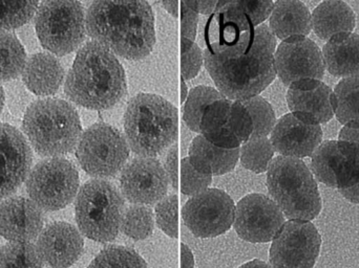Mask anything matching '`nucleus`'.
I'll return each instance as SVG.
<instances>
[{
	"label": "nucleus",
	"instance_id": "f257e3e1",
	"mask_svg": "<svg viewBox=\"0 0 359 268\" xmlns=\"http://www.w3.org/2000/svg\"><path fill=\"white\" fill-rule=\"evenodd\" d=\"M86 31L97 43L126 60H141L156 43L155 14L147 1H94Z\"/></svg>",
	"mask_w": 359,
	"mask_h": 268
},
{
	"label": "nucleus",
	"instance_id": "f03ea898",
	"mask_svg": "<svg viewBox=\"0 0 359 268\" xmlns=\"http://www.w3.org/2000/svg\"><path fill=\"white\" fill-rule=\"evenodd\" d=\"M276 37L268 25H259L250 50L236 58H223L205 48L204 64L219 92L229 100L259 96L276 77Z\"/></svg>",
	"mask_w": 359,
	"mask_h": 268
},
{
	"label": "nucleus",
	"instance_id": "7ed1b4c3",
	"mask_svg": "<svg viewBox=\"0 0 359 268\" xmlns=\"http://www.w3.org/2000/svg\"><path fill=\"white\" fill-rule=\"evenodd\" d=\"M65 90L79 106L107 111L128 92L126 71L111 50L97 42H88L76 55Z\"/></svg>",
	"mask_w": 359,
	"mask_h": 268
},
{
	"label": "nucleus",
	"instance_id": "20e7f679",
	"mask_svg": "<svg viewBox=\"0 0 359 268\" xmlns=\"http://www.w3.org/2000/svg\"><path fill=\"white\" fill-rule=\"evenodd\" d=\"M124 132L132 151L155 157L178 137V109L163 97L141 92L126 106Z\"/></svg>",
	"mask_w": 359,
	"mask_h": 268
},
{
	"label": "nucleus",
	"instance_id": "39448f33",
	"mask_svg": "<svg viewBox=\"0 0 359 268\" xmlns=\"http://www.w3.org/2000/svg\"><path fill=\"white\" fill-rule=\"evenodd\" d=\"M267 188L273 202L290 220L311 221L322 211L318 183L299 158H273L268 168Z\"/></svg>",
	"mask_w": 359,
	"mask_h": 268
},
{
	"label": "nucleus",
	"instance_id": "423d86ee",
	"mask_svg": "<svg viewBox=\"0 0 359 268\" xmlns=\"http://www.w3.org/2000/svg\"><path fill=\"white\" fill-rule=\"evenodd\" d=\"M23 129L34 149L43 156H59L75 149L82 135L77 111L67 101L46 99L33 103Z\"/></svg>",
	"mask_w": 359,
	"mask_h": 268
},
{
	"label": "nucleus",
	"instance_id": "0eeeda50",
	"mask_svg": "<svg viewBox=\"0 0 359 268\" xmlns=\"http://www.w3.org/2000/svg\"><path fill=\"white\" fill-rule=\"evenodd\" d=\"M124 210L123 195L105 179L86 181L76 198V221L80 232L101 244L117 238Z\"/></svg>",
	"mask_w": 359,
	"mask_h": 268
},
{
	"label": "nucleus",
	"instance_id": "6e6552de",
	"mask_svg": "<svg viewBox=\"0 0 359 268\" xmlns=\"http://www.w3.org/2000/svg\"><path fill=\"white\" fill-rule=\"evenodd\" d=\"M35 25L41 45L57 56L71 54L86 39V13L78 1L42 2Z\"/></svg>",
	"mask_w": 359,
	"mask_h": 268
},
{
	"label": "nucleus",
	"instance_id": "1a4fd4ad",
	"mask_svg": "<svg viewBox=\"0 0 359 268\" xmlns=\"http://www.w3.org/2000/svg\"><path fill=\"white\" fill-rule=\"evenodd\" d=\"M76 155L88 175L107 178L123 170L130 156V146L117 128L97 123L82 134Z\"/></svg>",
	"mask_w": 359,
	"mask_h": 268
},
{
	"label": "nucleus",
	"instance_id": "9d476101",
	"mask_svg": "<svg viewBox=\"0 0 359 268\" xmlns=\"http://www.w3.org/2000/svg\"><path fill=\"white\" fill-rule=\"evenodd\" d=\"M79 183L75 166L65 158L54 157L36 164L27 177V190L38 208L54 212L73 202Z\"/></svg>",
	"mask_w": 359,
	"mask_h": 268
},
{
	"label": "nucleus",
	"instance_id": "9b49d317",
	"mask_svg": "<svg viewBox=\"0 0 359 268\" xmlns=\"http://www.w3.org/2000/svg\"><path fill=\"white\" fill-rule=\"evenodd\" d=\"M255 29L236 1L222 0L205 25L206 50L223 58L243 56L252 45Z\"/></svg>",
	"mask_w": 359,
	"mask_h": 268
},
{
	"label": "nucleus",
	"instance_id": "f8f14e48",
	"mask_svg": "<svg viewBox=\"0 0 359 268\" xmlns=\"http://www.w3.org/2000/svg\"><path fill=\"white\" fill-rule=\"evenodd\" d=\"M322 237L310 221L284 223L270 248L272 268H313L320 255Z\"/></svg>",
	"mask_w": 359,
	"mask_h": 268
},
{
	"label": "nucleus",
	"instance_id": "ddd939ff",
	"mask_svg": "<svg viewBox=\"0 0 359 268\" xmlns=\"http://www.w3.org/2000/svg\"><path fill=\"white\" fill-rule=\"evenodd\" d=\"M236 206L225 192L207 189L192 196L182 216L189 231L198 238H213L226 233L233 225Z\"/></svg>",
	"mask_w": 359,
	"mask_h": 268
},
{
	"label": "nucleus",
	"instance_id": "4468645a",
	"mask_svg": "<svg viewBox=\"0 0 359 268\" xmlns=\"http://www.w3.org/2000/svg\"><path fill=\"white\" fill-rule=\"evenodd\" d=\"M285 223L278 204L263 194H249L236 206L233 227L238 237L251 244L272 241Z\"/></svg>",
	"mask_w": 359,
	"mask_h": 268
},
{
	"label": "nucleus",
	"instance_id": "2eb2a0df",
	"mask_svg": "<svg viewBox=\"0 0 359 268\" xmlns=\"http://www.w3.org/2000/svg\"><path fill=\"white\" fill-rule=\"evenodd\" d=\"M311 170L320 183L347 189L359 181V146L344 141H326L312 154Z\"/></svg>",
	"mask_w": 359,
	"mask_h": 268
},
{
	"label": "nucleus",
	"instance_id": "dca6fc26",
	"mask_svg": "<svg viewBox=\"0 0 359 268\" xmlns=\"http://www.w3.org/2000/svg\"><path fill=\"white\" fill-rule=\"evenodd\" d=\"M274 66L280 81L290 87L303 80L324 78V57L316 42L303 36L284 40L274 52Z\"/></svg>",
	"mask_w": 359,
	"mask_h": 268
},
{
	"label": "nucleus",
	"instance_id": "f3484780",
	"mask_svg": "<svg viewBox=\"0 0 359 268\" xmlns=\"http://www.w3.org/2000/svg\"><path fill=\"white\" fill-rule=\"evenodd\" d=\"M168 175L159 160L154 157L134 158L124 167L120 176L122 195L134 204H158L168 190Z\"/></svg>",
	"mask_w": 359,
	"mask_h": 268
},
{
	"label": "nucleus",
	"instance_id": "a211bd4d",
	"mask_svg": "<svg viewBox=\"0 0 359 268\" xmlns=\"http://www.w3.org/2000/svg\"><path fill=\"white\" fill-rule=\"evenodd\" d=\"M32 150L20 132L0 124V199L14 194L29 174Z\"/></svg>",
	"mask_w": 359,
	"mask_h": 268
},
{
	"label": "nucleus",
	"instance_id": "6ab92c4d",
	"mask_svg": "<svg viewBox=\"0 0 359 268\" xmlns=\"http://www.w3.org/2000/svg\"><path fill=\"white\" fill-rule=\"evenodd\" d=\"M270 135L276 152L299 160L312 156L323 141L320 125L299 119L293 113L280 118Z\"/></svg>",
	"mask_w": 359,
	"mask_h": 268
},
{
	"label": "nucleus",
	"instance_id": "aec40b11",
	"mask_svg": "<svg viewBox=\"0 0 359 268\" xmlns=\"http://www.w3.org/2000/svg\"><path fill=\"white\" fill-rule=\"evenodd\" d=\"M83 248V238L74 225L55 223L41 232L36 248L48 267L67 268L80 258Z\"/></svg>",
	"mask_w": 359,
	"mask_h": 268
},
{
	"label": "nucleus",
	"instance_id": "412c9836",
	"mask_svg": "<svg viewBox=\"0 0 359 268\" xmlns=\"http://www.w3.org/2000/svg\"><path fill=\"white\" fill-rule=\"evenodd\" d=\"M333 90L320 80H303L289 87L287 103L291 113L311 123L325 124L334 117L331 94Z\"/></svg>",
	"mask_w": 359,
	"mask_h": 268
},
{
	"label": "nucleus",
	"instance_id": "4be33fe9",
	"mask_svg": "<svg viewBox=\"0 0 359 268\" xmlns=\"http://www.w3.org/2000/svg\"><path fill=\"white\" fill-rule=\"evenodd\" d=\"M43 225L41 211L31 200L13 197L0 204V235L13 242H29Z\"/></svg>",
	"mask_w": 359,
	"mask_h": 268
},
{
	"label": "nucleus",
	"instance_id": "5701e85b",
	"mask_svg": "<svg viewBox=\"0 0 359 268\" xmlns=\"http://www.w3.org/2000/svg\"><path fill=\"white\" fill-rule=\"evenodd\" d=\"M240 158V148L225 149L213 145L202 135L194 137L189 147L188 160L203 174L223 175L236 168Z\"/></svg>",
	"mask_w": 359,
	"mask_h": 268
},
{
	"label": "nucleus",
	"instance_id": "b1692460",
	"mask_svg": "<svg viewBox=\"0 0 359 268\" xmlns=\"http://www.w3.org/2000/svg\"><path fill=\"white\" fill-rule=\"evenodd\" d=\"M325 66L335 77H359V35L344 33L331 38L323 48Z\"/></svg>",
	"mask_w": 359,
	"mask_h": 268
},
{
	"label": "nucleus",
	"instance_id": "393cba45",
	"mask_svg": "<svg viewBox=\"0 0 359 268\" xmlns=\"http://www.w3.org/2000/svg\"><path fill=\"white\" fill-rule=\"evenodd\" d=\"M65 69L58 59L46 52L34 55L25 63L22 79L25 86L37 96H52L58 92Z\"/></svg>",
	"mask_w": 359,
	"mask_h": 268
},
{
	"label": "nucleus",
	"instance_id": "a878e982",
	"mask_svg": "<svg viewBox=\"0 0 359 268\" xmlns=\"http://www.w3.org/2000/svg\"><path fill=\"white\" fill-rule=\"evenodd\" d=\"M269 27L278 39L309 35L312 29V16L309 8L301 1L280 0L274 2L270 15Z\"/></svg>",
	"mask_w": 359,
	"mask_h": 268
},
{
	"label": "nucleus",
	"instance_id": "bb28decb",
	"mask_svg": "<svg viewBox=\"0 0 359 268\" xmlns=\"http://www.w3.org/2000/svg\"><path fill=\"white\" fill-rule=\"evenodd\" d=\"M312 27L322 40L334 36L352 33L356 25L355 14L349 4L344 1H324L314 8Z\"/></svg>",
	"mask_w": 359,
	"mask_h": 268
},
{
	"label": "nucleus",
	"instance_id": "cd10ccee",
	"mask_svg": "<svg viewBox=\"0 0 359 268\" xmlns=\"http://www.w3.org/2000/svg\"><path fill=\"white\" fill-rule=\"evenodd\" d=\"M229 99L209 105L201 119L200 134L213 145L225 149H236L242 145L232 130Z\"/></svg>",
	"mask_w": 359,
	"mask_h": 268
},
{
	"label": "nucleus",
	"instance_id": "c85d7f7f",
	"mask_svg": "<svg viewBox=\"0 0 359 268\" xmlns=\"http://www.w3.org/2000/svg\"><path fill=\"white\" fill-rule=\"evenodd\" d=\"M331 105L339 123L359 127V77L339 81L331 94Z\"/></svg>",
	"mask_w": 359,
	"mask_h": 268
},
{
	"label": "nucleus",
	"instance_id": "c756f323",
	"mask_svg": "<svg viewBox=\"0 0 359 268\" xmlns=\"http://www.w3.org/2000/svg\"><path fill=\"white\" fill-rule=\"evenodd\" d=\"M224 99L225 96L213 87L202 85L192 88L184 105L183 120L187 127L200 134L201 119L207 107Z\"/></svg>",
	"mask_w": 359,
	"mask_h": 268
},
{
	"label": "nucleus",
	"instance_id": "7c9ffc66",
	"mask_svg": "<svg viewBox=\"0 0 359 268\" xmlns=\"http://www.w3.org/2000/svg\"><path fill=\"white\" fill-rule=\"evenodd\" d=\"M27 54L12 34L0 31V81L16 79L25 69Z\"/></svg>",
	"mask_w": 359,
	"mask_h": 268
},
{
	"label": "nucleus",
	"instance_id": "2f4dec72",
	"mask_svg": "<svg viewBox=\"0 0 359 268\" xmlns=\"http://www.w3.org/2000/svg\"><path fill=\"white\" fill-rule=\"evenodd\" d=\"M274 150L268 137L250 139L240 148V160L247 170L257 174L266 172L273 160Z\"/></svg>",
	"mask_w": 359,
	"mask_h": 268
},
{
	"label": "nucleus",
	"instance_id": "473e14b6",
	"mask_svg": "<svg viewBox=\"0 0 359 268\" xmlns=\"http://www.w3.org/2000/svg\"><path fill=\"white\" fill-rule=\"evenodd\" d=\"M155 218L151 209L135 204L124 210L121 221L122 233L134 240H144L153 234Z\"/></svg>",
	"mask_w": 359,
	"mask_h": 268
},
{
	"label": "nucleus",
	"instance_id": "72a5a7b5",
	"mask_svg": "<svg viewBox=\"0 0 359 268\" xmlns=\"http://www.w3.org/2000/svg\"><path fill=\"white\" fill-rule=\"evenodd\" d=\"M0 268H43V265L33 244L11 242L0 248Z\"/></svg>",
	"mask_w": 359,
	"mask_h": 268
},
{
	"label": "nucleus",
	"instance_id": "f704fd0d",
	"mask_svg": "<svg viewBox=\"0 0 359 268\" xmlns=\"http://www.w3.org/2000/svg\"><path fill=\"white\" fill-rule=\"evenodd\" d=\"M88 268H149L144 259L133 248L111 246L101 251Z\"/></svg>",
	"mask_w": 359,
	"mask_h": 268
},
{
	"label": "nucleus",
	"instance_id": "c9c22d12",
	"mask_svg": "<svg viewBox=\"0 0 359 268\" xmlns=\"http://www.w3.org/2000/svg\"><path fill=\"white\" fill-rule=\"evenodd\" d=\"M250 115L253 124L251 139L267 137L276 124V113L269 102L261 96L241 101Z\"/></svg>",
	"mask_w": 359,
	"mask_h": 268
},
{
	"label": "nucleus",
	"instance_id": "e433bc0d",
	"mask_svg": "<svg viewBox=\"0 0 359 268\" xmlns=\"http://www.w3.org/2000/svg\"><path fill=\"white\" fill-rule=\"evenodd\" d=\"M39 2L0 0V31L22 27L31 20Z\"/></svg>",
	"mask_w": 359,
	"mask_h": 268
},
{
	"label": "nucleus",
	"instance_id": "4c0bfd02",
	"mask_svg": "<svg viewBox=\"0 0 359 268\" xmlns=\"http://www.w3.org/2000/svg\"><path fill=\"white\" fill-rule=\"evenodd\" d=\"M158 227L172 238L178 237V196L170 195L156 206Z\"/></svg>",
	"mask_w": 359,
	"mask_h": 268
},
{
	"label": "nucleus",
	"instance_id": "58836bf2",
	"mask_svg": "<svg viewBox=\"0 0 359 268\" xmlns=\"http://www.w3.org/2000/svg\"><path fill=\"white\" fill-rule=\"evenodd\" d=\"M204 64V52L194 41L181 38V73L184 80H191Z\"/></svg>",
	"mask_w": 359,
	"mask_h": 268
},
{
	"label": "nucleus",
	"instance_id": "ea45409f",
	"mask_svg": "<svg viewBox=\"0 0 359 268\" xmlns=\"http://www.w3.org/2000/svg\"><path fill=\"white\" fill-rule=\"evenodd\" d=\"M181 191L188 196H196L208 189L212 177L203 174L194 168L187 158H184L181 164Z\"/></svg>",
	"mask_w": 359,
	"mask_h": 268
},
{
	"label": "nucleus",
	"instance_id": "a19ab883",
	"mask_svg": "<svg viewBox=\"0 0 359 268\" xmlns=\"http://www.w3.org/2000/svg\"><path fill=\"white\" fill-rule=\"evenodd\" d=\"M230 119H231L232 130L238 137L241 143H246L251 139L253 132L252 120L247 111L246 107L241 101L232 102L230 109Z\"/></svg>",
	"mask_w": 359,
	"mask_h": 268
},
{
	"label": "nucleus",
	"instance_id": "79ce46f5",
	"mask_svg": "<svg viewBox=\"0 0 359 268\" xmlns=\"http://www.w3.org/2000/svg\"><path fill=\"white\" fill-rule=\"evenodd\" d=\"M238 8L249 17L252 24H261L271 15L274 8L273 1H259V0H236Z\"/></svg>",
	"mask_w": 359,
	"mask_h": 268
},
{
	"label": "nucleus",
	"instance_id": "37998d69",
	"mask_svg": "<svg viewBox=\"0 0 359 268\" xmlns=\"http://www.w3.org/2000/svg\"><path fill=\"white\" fill-rule=\"evenodd\" d=\"M181 36L182 38L194 41L198 29V13L190 10L181 1Z\"/></svg>",
	"mask_w": 359,
	"mask_h": 268
},
{
	"label": "nucleus",
	"instance_id": "c03bdc74",
	"mask_svg": "<svg viewBox=\"0 0 359 268\" xmlns=\"http://www.w3.org/2000/svg\"><path fill=\"white\" fill-rule=\"evenodd\" d=\"M164 170L168 175V181L172 183L175 190H178L179 176H178V146L174 145L168 151L166 156Z\"/></svg>",
	"mask_w": 359,
	"mask_h": 268
},
{
	"label": "nucleus",
	"instance_id": "a18cd8bd",
	"mask_svg": "<svg viewBox=\"0 0 359 268\" xmlns=\"http://www.w3.org/2000/svg\"><path fill=\"white\" fill-rule=\"evenodd\" d=\"M187 8L194 10L196 13H201L203 15H212L217 8L219 1L211 0V1H183Z\"/></svg>",
	"mask_w": 359,
	"mask_h": 268
},
{
	"label": "nucleus",
	"instance_id": "49530a36",
	"mask_svg": "<svg viewBox=\"0 0 359 268\" xmlns=\"http://www.w3.org/2000/svg\"><path fill=\"white\" fill-rule=\"evenodd\" d=\"M339 141H348L359 146V127L344 126L339 132Z\"/></svg>",
	"mask_w": 359,
	"mask_h": 268
},
{
	"label": "nucleus",
	"instance_id": "de8ad7c7",
	"mask_svg": "<svg viewBox=\"0 0 359 268\" xmlns=\"http://www.w3.org/2000/svg\"><path fill=\"white\" fill-rule=\"evenodd\" d=\"M194 258L191 251L186 244H181V268H194Z\"/></svg>",
	"mask_w": 359,
	"mask_h": 268
},
{
	"label": "nucleus",
	"instance_id": "09e8293b",
	"mask_svg": "<svg viewBox=\"0 0 359 268\" xmlns=\"http://www.w3.org/2000/svg\"><path fill=\"white\" fill-rule=\"evenodd\" d=\"M339 193H341L346 199L352 202V204H359V181L355 183V185H352V187L341 190Z\"/></svg>",
	"mask_w": 359,
	"mask_h": 268
},
{
	"label": "nucleus",
	"instance_id": "8fccbe9b",
	"mask_svg": "<svg viewBox=\"0 0 359 268\" xmlns=\"http://www.w3.org/2000/svg\"><path fill=\"white\" fill-rule=\"evenodd\" d=\"M162 6L170 13L175 18H178L179 16V6L181 2L179 1H161L160 2Z\"/></svg>",
	"mask_w": 359,
	"mask_h": 268
},
{
	"label": "nucleus",
	"instance_id": "3c124183",
	"mask_svg": "<svg viewBox=\"0 0 359 268\" xmlns=\"http://www.w3.org/2000/svg\"><path fill=\"white\" fill-rule=\"evenodd\" d=\"M238 268H272L267 263L263 262L261 260H253L250 262L246 263V265H242Z\"/></svg>",
	"mask_w": 359,
	"mask_h": 268
},
{
	"label": "nucleus",
	"instance_id": "603ef678",
	"mask_svg": "<svg viewBox=\"0 0 359 268\" xmlns=\"http://www.w3.org/2000/svg\"><path fill=\"white\" fill-rule=\"evenodd\" d=\"M188 97V87L186 85L185 80L181 77V102L184 103Z\"/></svg>",
	"mask_w": 359,
	"mask_h": 268
},
{
	"label": "nucleus",
	"instance_id": "864d4df0",
	"mask_svg": "<svg viewBox=\"0 0 359 268\" xmlns=\"http://www.w3.org/2000/svg\"><path fill=\"white\" fill-rule=\"evenodd\" d=\"M4 88L0 85V113H1L2 108H4Z\"/></svg>",
	"mask_w": 359,
	"mask_h": 268
}]
</instances>
